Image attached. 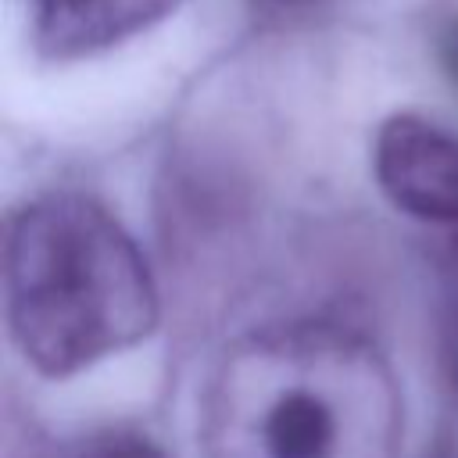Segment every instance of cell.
<instances>
[{
    "label": "cell",
    "mask_w": 458,
    "mask_h": 458,
    "mask_svg": "<svg viewBox=\"0 0 458 458\" xmlns=\"http://www.w3.org/2000/svg\"><path fill=\"white\" fill-rule=\"evenodd\" d=\"M7 322L21 358L50 379L143 344L157 326L150 265L89 197L50 193L7 225Z\"/></svg>",
    "instance_id": "cell-1"
},
{
    "label": "cell",
    "mask_w": 458,
    "mask_h": 458,
    "mask_svg": "<svg viewBox=\"0 0 458 458\" xmlns=\"http://www.w3.org/2000/svg\"><path fill=\"white\" fill-rule=\"evenodd\" d=\"M265 347L258 361H240L211 422L215 458H344V411L329 372L311 376L308 347Z\"/></svg>",
    "instance_id": "cell-2"
},
{
    "label": "cell",
    "mask_w": 458,
    "mask_h": 458,
    "mask_svg": "<svg viewBox=\"0 0 458 458\" xmlns=\"http://www.w3.org/2000/svg\"><path fill=\"white\" fill-rule=\"evenodd\" d=\"M379 190L422 222L458 225V136L419 118L394 114L372 147Z\"/></svg>",
    "instance_id": "cell-3"
},
{
    "label": "cell",
    "mask_w": 458,
    "mask_h": 458,
    "mask_svg": "<svg viewBox=\"0 0 458 458\" xmlns=\"http://www.w3.org/2000/svg\"><path fill=\"white\" fill-rule=\"evenodd\" d=\"M182 0H32V39L50 61H79L111 50Z\"/></svg>",
    "instance_id": "cell-4"
},
{
    "label": "cell",
    "mask_w": 458,
    "mask_h": 458,
    "mask_svg": "<svg viewBox=\"0 0 458 458\" xmlns=\"http://www.w3.org/2000/svg\"><path fill=\"white\" fill-rule=\"evenodd\" d=\"M433 54H437V64H440L444 79L458 89V11H451L447 18L437 21V29H433Z\"/></svg>",
    "instance_id": "cell-5"
},
{
    "label": "cell",
    "mask_w": 458,
    "mask_h": 458,
    "mask_svg": "<svg viewBox=\"0 0 458 458\" xmlns=\"http://www.w3.org/2000/svg\"><path fill=\"white\" fill-rule=\"evenodd\" d=\"M82 458H168V454L143 437H104Z\"/></svg>",
    "instance_id": "cell-6"
},
{
    "label": "cell",
    "mask_w": 458,
    "mask_h": 458,
    "mask_svg": "<svg viewBox=\"0 0 458 458\" xmlns=\"http://www.w3.org/2000/svg\"><path fill=\"white\" fill-rule=\"evenodd\" d=\"M440 361H444L447 383L458 390V293L451 297L444 322H440Z\"/></svg>",
    "instance_id": "cell-7"
},
{
    "label": "cell",
    "mask_w": 458,
    "mask_h": 458,
    "mask_svg": "<svg viewBox=\"0 0 458 458\" xmlns=\"http://www.w3.org/2000/svg\"><path fill=\"white\" fill-rule=\"evenodd\" d=\"M318 0H254V7L268 11V14H301V11H311Z\"/></svg>",
    "instance_id": "cell-8"
},
{
    "label": "cell",
    "mask_w": 458,
    "mask_h": 458,
    "mask_svg": "<svg viewBox=\"0 0 458 458\" xmlns=\"http://www.w3.org/2000/svg\"><path fill=\"white\" fill-rule=\"evenodd\" d=\"M454 229H458V225H454ZM454 243H458V240H454Z\"/></svg>",
    "instance_id": "cell-9"
}]
</instances>
